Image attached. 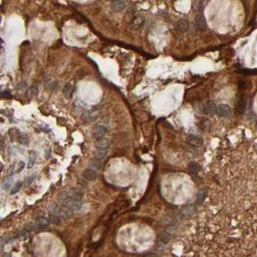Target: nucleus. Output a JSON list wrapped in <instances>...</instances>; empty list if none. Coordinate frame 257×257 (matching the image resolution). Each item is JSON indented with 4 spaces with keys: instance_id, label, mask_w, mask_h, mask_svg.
<instances>
[{
    "instance_id": "obj_1",
    "label": "nucleus",
    "mask_w": 257,
    "mask_h": 257,
    "mask_svg": "<svg viewBox=\"0 0 257 257\" xmlns=\"http://www.w3.org/2000/svg\"><path fill=\"white\" fill-rule=\"evenodd\" d=\"M109 128V120L107 118L100 121L94 128H93V137L96 139L97 141L100 139H103L106 133L108 132Z\"/></svg>"
},
{
    "instance_id": "obj_2",
    "label": "nucleus",
    "mask_w": 257,
    "mask_h": 257,
    "mask_svg": "<svg viewBox=\"0 0 257 257\" xmlns=\"http://www.w3.org/2000/svg\"><path fill=\"white\" fill-rule=\"evenodd\" d=\"M34 224L36 225V229L37 230H44V229H45L48 226V224H49V219H47L44 213H40V214L37 215Z\"/></svg>"
},
{
    "instance_id": "obj_3",
    "label": "nucleus",
    "mask_w": 257,
    "mask_h": 257,
    "mask_svg": "<svg viewBox=\"0 0 257 257\" xmlns=\"http://www.w3.org/2000/svg\"><path fill=\"white\" fill-rule=\"evenodd\" d=\"M99 111L98 110H92V111H88L84 114L83 116V120L84 121L88 122V123H92L94 121H95L98 117H99Z\"/></svg>"
},
{
    "instance_id": "obj_4",
    "label": "nucleus",
    "mask_w": 257,
    "mask_h": 257,
    "mask_svg": "<svg viewBox=\"0 0 257 257\" xmlns=\"http://www.w3.org/2000/svg\"><path fill=\"white\" fill-rule=\"evenodd\" d=\"M217 114L222 118H228L231 116V108L227 104H220L217 107Z\"/></svg>"
},
{
    "instance_id": "obj_5",
    "label": "nucleus",
    "mask_w": 257,
    "mask_h": 257,
    "mask_svg": "<svg viewBox=\"0 0 257 257\" xmlns=\"http://www.w3.org/2000/svg\"><path fill=\"white\" fill-rule=\"evenodd\" d=\"M186 142L190 146H196V147H198V146H202V144H203L202 139L199 138L198 136H196V135H189L186 139Z\"/></svg>"
},
{
    "instance_id": "obj_6",
    "label": "nucleus",
    "mask_w": 257,
    "mask_h": 257,
    "mask_svg": "<svg viewBox=\"0 0 257 257\" xmlns=\"http://www.w3.org/2000/svg\"><path fill=\"white\" fill-rule=\"evenodd\" d=\"M145 17L142 16V15H140V14H137L135 15L133 18H132V20H131V24H132V26L136 29H140L141 27L143 26V25L145 24Z\"/></svg>"
},
{
    "instance_id": "obj_7",
    "label": "nucleus",
    "mask_w": 257,
    "mask_h": 257,
    "mask_svg": "<svg viewBox=\"0 0 257 257\" xmlns=\"http://www.w3.org/2000/svg\"><path fill=\"white\" fill-rule=\"evenodd\" d=\"M67 194L71 198H73L75 200H78V201H81L83 198V191L78 188H73V189L69 190Z\"/></svg>"
},
{
    "instance_id": "obj_8",
    "label": "nucleus",
    "mask_w": 257,
    "mask_h": 257,
    "mask_svg": "<svg viewBox=\"0 0 257 257\" xmlns=\"http://www.w3.org/2000/svg\"><path fill=\"white\" fill-rule=\"evenodd\" d=\"M196 25L200 31H205L207 28V23L203 14H198L196 18Z\"/></svg>"
},
{
    "instance_id": "obj_9",
    "label": "nucleus",
    "mask_w": 257,
    "mask_h": 257,
    "mask_svg": "<svg viewBox=\"0 0 257 257\" xmlns=\"http://www.w3.org/2000/svg\"><path fill=\"white\" fill-rule=\"evenodd\" d=\"M111 10L113 12H121L124 10V8L126 7V2L123 1V0H119V1H114L111 3Z\"/></svg>"
},
{
    "instance_id": "obj_10",
    "label": "nucleus",
    "mask_w": 257,
    "mask_h": 257,
    "mask_svg": "<svg viewBox=\"0 0 257 257\" xmlns=\"http://www.w3.org/2000/svg\"><path fill=\"white\" fill-rule=\"evenodd\" d=\"M82 175H83V178L86 179V180H95L97 176V172H96V171H94L92 169L88 168L83 172Z\"/></svg>"
},
{
    "instance_id": "obj_11",
    "label": "nucleus",
    "mask_w": 257,
    "mask_h": 257,
    "mask_svg": "<svg viewBox=\"0 0 257 257\" xmlns=\"http://www.w3.org/2000/svg\"><path fill=\"white\" fill-rule=\"evenodd\" d=\"M176 27H177V30H178L179 33H185L189 29V22H188L187 19L181 18L180 20H178Z\"/></svg>"
},
{
    "instance_id": "obj_12",
    "label": "nucleus",
    "mask_w": 257,
    "mask_h": 257,
    "mask_svg": "<svg viewBox=\"0 0 257 257\" xmlns=\"http://www.w3.org/2000/svg\"><path fill=\"white\" fill-rule=\"evenodd\" d=\"M73 92H74V88L71 84H66L63 87V95L67 98H71L73 95Z\"/></svg>"
},
{
    "instance_id": "obj_13",
    "label": "nucleus",
    "mask_w": 257,
    "mask_h": 257,
    "mask_svg": "<svg viewBox=\"0 0 257 257\" xmlns=\"http://www.w3.org/2000/svg\"><path fill=\"white\" fill-rule=\"evenodd\" d=\"M110 145L109 140L106 138L100 139L95 143V148L96 149H108V146Z\"/></svg>"
},
{
    "instance_id": "obj_14",
    "label": "nucleus",
    "mask_w": 257,
    "mask_h": 257,
    "mask_svg": "<svg viewBox=\"0 0 257 257\" xmlns=\"http://www.w3.org/2000/svg\"><path fill=\"white\" fill-rule=\"evenodd\" d=\"M200 166L197 162H191L188 166V170L192 173V175H197L200 172Z\"/></svg>"
},
{
    "instance_id": "obj_15",
    "label": "nucleus",
    "mask_w": 257,
    "mask_h": 257,
    "mask_svg": "<svg viewBox=\"0 0 257 257\" xmlns=\"http://www.w3.org/2000/svg\"><path fill=\"white\" fill-rule=\"evenodd\" d=\"M62 217L58 214H55L53 212H49V222L54 224H59L62 222Z\"/></svg>"
},
{
    "instance_id": "obj_16",
    "label": "nucleus",
    "mask_w": 257,
    "mask_h": 257,
    "mask_svg": "<svg viewBox=\"0 0 257 257\" xmlns=\"http://www.w3.org/2000/svg\"><path fill=\"white\" fill-rule=\"evenodd\" d=\"M217 107L218 106H216V104L213 101H210L206 104V106H205V113L209 114V115H213L214 113H217Z\"/></svg>"
},
{
    "instance_id": "obj_17",
    "label": "nucleus",
    "mask_w": 257,
    "mask_h": 257,
    "mask_svg": "<svg viewBox=\"0 0 257 257\" xmlns=\"http://www.w3.org/2000/svg\"><path fill=\"white\" fill-rule=\"evenodd\" d=\"M172 235V234H171V233H169V232H167V231L165 230L164 232H162L161 235H160L159 242H161V243L165 244V245H167V244H168V243L171 241Z\"/></svg>"
},
{
    "instance_id": "obj_18",
    "label": "nucleus",
    "mask_w": 257,
    "mask_h": 257,
    "mask_svg": "<svg viewBox=\"0 0 257 257\" xmlns=\"http://www.w3.org/2000/svg\"><path fill=\"white\" fill-rule=\"evenodd\" d=\"M89 167H90V169H92V170L97 172L100 169V167H101V162H100V160H98L96 158H94V159L91 160V162H90Z\"/></svg>"
},
{
    "instance_id": "obj_19",
    "label": "nucleus",
    "mask_w": 257,
    "mask_h": 257,
    "mask_svg": "<svg viewBox=\"0 0 257 257\" xmlns=\"http://www.w3.org/2000/svg\"><path fill=\"white\" fill-rule=\"evenodd\" d=\"M107 151L108 149H95V158L98 159V160H102L104 159L107 155Z\"/></svg>"
},
{
    "instance_id": "obj_20",
    "label": "nucleus",
    "mask_w": 257,
    "mask_h": 257,
    "mask_svg": "<svg viewBox=\"0 0 257 257\" xmlns=\"http://www.w3.org/2000/svg\"><path fill=\"white\" fill-rule=\"evenodd\" d=\"M195 213V207L193 205H187L182 208V214L186 217H190Z\"/></svg>"
},
{
    "instance_id": "obj_21",
    "label": "nucleus",
    "mask_w": 257,
    "mask_h": 257,
    "mask_svg": "<svg viewBox=\"0 0 257 257\" xmlns=\"http://www.w3.org/2000/svg\"><path fill=\"white\" fill-rule=\"evenodd\" d=\"M36 159H37V154L35 151H30L29 153V158H28V169L33 168V166L36 163Z\"/></svg>"
},
{
    "instance_id": "obj_22",
    "label": "nucleus",
    "mask_w": 257,
    "mask_h": 257,
    "mask_svg": "<svg viewBox=\"0 0 257 257\" xmlns=\"http://www.w3.org/2000/svg\"><path fill=\"white\" fill-rule=\"evenodd\" d=\"M246 108H247V100L245 98H241L239 100V104L237 106V109H238L239 113L243 114L244 112L246 111Z\"/></svg>"
},
{
    "instance_id": "obj_23",
    "label": "nucleus",
    "mask_w": 257,
    "mask_h": 257,
    "mask_svg": "<svg viewBox=\"0 0 257 257\" xmlns=\"http://www.w3.org/2000/svg\"><path fill=\"white\" fill-rule=\"evenodd\" d=\"M12 183H13V178L10 176V177H7L5 180L3 181L2 183V188L5 190V191H8L10 190V188L12 187Z\"/></svg>"
},
{
    "instance_id": "obj_24",
    "label": "nucleus",
    "mask_w": 257,
    "mask_h": 257,
    "mask_svg": "<svg viewBox=\"0 0 257 257\" xmlns=\"http://www.w3.org/2000/svg\"><path fill=\"white\" fill-rule=\"evenodd\" d=\"M38 93H39V88H38V86H37V85H33V86H31V87L28 89V91H27V95H29V96H35V95H38Z\"/></svg>"
},
{
    "instance_id": "obj_25",
    "label": "nucleus",
    "mask_w": 257,
    "mask_h": 257,
    "mask_svg": "<svg viewBox=\"0 0 257 257\" xmlns=\"http://www.w3.org/2000/svg\"><path fill=\"white\" fill-rule=\"evenodd\" d=\"M205 197H206V193H205V191L204 190H200L198 192V196H197V203L198 204L202 203L203 200H204V198H205Z\"/></svg>"
},
{
    "instance_id": "obj_26",
    "label": "nucleus",
    "mask_w": 257,
    "mask_h": 257,
    "mask_svg": "<svg viewBox=\"0 0 257 257\" xmlns=\"http://www.w3.org/2000/svg\"><path fill=\"white\" fill-rule=\"evenodd\" d=\"M22 182L21 181H19V182H17L15 185H14V187L12 188V190H11V195H15V194H17V193L21 189V187H22Z\"/></svg>"
},
{
    "instance_id": "obj_27",
    "label": "nucleus",
    "mask_w": 257,
    "mask_h": 257,
    "mask_svg": "<svg viewBox=\"0 0 257 257\" xmlns=\"http://www.w3.org/2000/svg\"><path fill=\"white\" fill-rule=\"evenodd\" d=\"M18 142L21 144V145H27L28 144V137L25 135V134H21L18 137Z\"/></svg>"
},
{
    "instance_id": "obj_28",
    "label": "nucleus",
    "mask_w": 257,
    "mask_h": 257,
    "mask_svg": "<svg viewBox=\"0 0 257 257\" xmlns=\"http://www.w3.org/2000/svg\"><path fill=\"white\" fill-rule=\"evenodd\" d=\"M16 172V165L15 164H13V165H11L9 168H8V171H7V175L10 177V176H12L13 174H14Z\"/></svg>"
},
{
    "instance_id": "obj_29",
    "label": "nucleus",
    "mask_w": 257,
    "mask_h": 257,
    "mask_svg": "<svg viewBox=\"0 0 257 257\" xmlns=\"http://www.w3.org/2000/svg\"><path fill=\"white\" fill-rule=\"evenodd\" d=\"M11 240H12V238H11V237H8V236L2 237V238H1V241H0V244H1V248L3 249V247H4L5 244H8Z\"/></svg>"
},
{
    "instance_id": "obj_30",
    "label": "nucleus",
    "mask_w": 257,
    "mask_h": 257,
    "mask_svg": "<svg viewBox=\"0 0 257 257\" xmlns=\"http://www.w3.org/2000/svg\"><path fill=\"white\" fill-rule=\"evenodd\" d=\"M165 247H166L165 244L159 242L157 245H156V250H158V251H164L165 250Z\"/></svg>"
},
{
    "instance_id": "obj_31",
    "label": "nucleus",
    "mask_w": 257,
    "mask_h": 257,
    "mask_svg": "<svg viewBox=\"0 0 257 257\" xmlns=\"http://www.w3.org/2000/svg\"><path fill=\"white\" fill-rule=\"evenodd\" d=\"M26 87H27L26 82H20L19 84H18V85L16 86V89H17V90H23V89H25Z\"/></svg>"
},
{
    "instance_id": "obj_32",
    "label": "nucleus",
    "mask_w": 257,
    "mask_h": 257,
    "mask_svg": "<svg viewBox=\"0 0 257 257\" xmlns=\"http://www.w3.org/2000/svg\"><path fill=\"white\" fill-rule=\"evenodd\" d=\"M24 167H25V163L23 161H19L18 162V171L17 172H20L23 169H24Z\"/></svg>"
},
{
    "instance_id": "obj_33",
    "label": "nucleus",
    "mask_w": 257,
    "mask_h": 257,
    "mask_svg": "<svg viewBox=\"0 0 257 257\" xmlns=\"http://www.w3.org/2000/svg\"><path fill=\"white\" fill-rule=\"evenodd\" d=\"M34 179H35V175H31V176H29V177L26 179V181H25V184H26V186L31 185V183L34 181Z\"/></svg>"
},
{
    "instance_id": "obj_34",
    "label": "nucleus",
    "mask_w": 257,
    "mask_h": 257,
    "mask_svg": "<svg viewBox=\"0 0 257 257\" xmlns=\"http://www.w3.org/2000/svg\"><path fill=\"white\" fill-rule=\"evenodd\" d=\"M1 96H2L3 98H12V95H11V93H10L9 91L3 92V93L1 94Z\"/></svg>"
},
{
    "instance_id": "obj_35",
    "label": "nucleus",
    "mask_w": 257,
    "mask_h": 257,
    "mask_svg": "<svg viewBox=\"0 0 257 257\" xmlns=\"http://www.w3.org/2000/svg\"><path fill=\"white\" fill-rule=\"evenodd\" d=\"M239 72H241V73H246V74H250V73H253L254 71H252V70H250V69H242V70H240Z\"/></svg>"
},
{
    "instance_id": "obj_36",
    "label": "nucleus",
    "mask_w": 257,
    "mask_h": 257,
    "mask_svg": "<svg viewBox=\"0 0 257 257\" xmlns=\"http://www.w3.org/2000/svg\"><path fill=\"white\" fill-rule=\"evenodd\" d=\"M144 257H158V255L154 253H148V254H146Z\"/></svg>"
},
{
    "instance_id": "obj_37",
    "label": "nucleus",
    "mask_w": 257,
    "mask_h": 257,
    "mask_svg": "<svg viewBox=\"0 0 257 257\" xmlns=\"http://www.w3.org/2000/svg\"><path fill=\"white\" fill-rule=\"evenodd\" d=\"M4 257H11V255H10V254H5Z\"/></svg>"
},
{
    "instance_id": "obj_38",
    "label": "nucleus",
    "mask_w": 257,
    "mask_h": 257,
    "mask_svg": "<svg viewBox=\"0 0 257 257\" xmlns=\"http://www.w3.org/2000/svg\"><path fill=\"white\" fill-rule=\"evenodd\" d=\"M256 126H257V125H256Z\"/></svg>"
}]
</instances>
